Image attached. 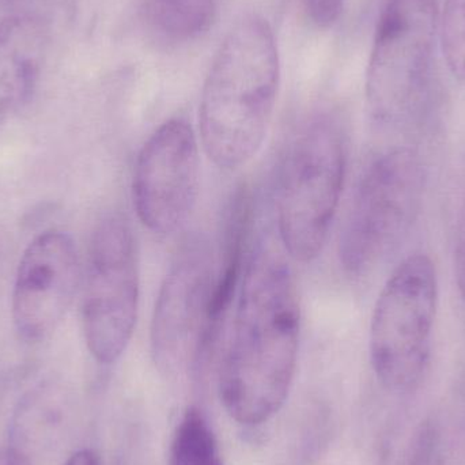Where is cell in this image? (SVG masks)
<instances>
[{
    "mask_svg": "<svg viewBox=\"0 0 465 465\" xmlns=\"http://www.w3.org/2000/svg\"><path fill=\"white\" fill-rule=\"evenodd\" d=\"M215 8V0H146L147 21L172 43H188L203 35Z\"/></svg>",
    "mask_w": 465,
    "mask_h": 465,
    "instance_id": "7c38bea8",
    "label": "cell"
},
{
    "mask_svg": "<svg viewBox=\"0 0 465 465\" xmlns=\"http://www.w3.org/2000/svg\"><path fill=\"white\" fill-rule=\"evenodd\" d=\"M64 465H103V461L94 450H82L74 453Z\"/></svg>",
    "mask_w": 465,
    "mask_h": 465,
    "instance_id": "d6986e66",
    "label": "cell"
},
{
    "mask_svg": "<svg viewBox=\"0 0 465 465\" xmlns=\"http://www.w3.org/2000/svg\"><path fill=\"white\" fill-rule=\"evenodd\" d=\"M48 37L38 19H0V128L32 100L45 62Z\"/></svg>",
    "mask_w": 465,
    "mask_h": 465,
    "instance_id": "8fae6325",
    "label": "cell"
},
{
    "mask_svg": "<svg viewBox=\"0 0 465 465\" xmlns=\"http://www.w3.org/2000/svg\"><path fill=\"white\" fill-rule=\"evenodd\" d=\"M346 168V134L341 122L332 114H319L292 141L279 183V237L295 262H313L324 249Z\"/></svg>",
    "mask_w": 465,
    "mask_h": 465,
    "instance_id": "277c9868",
    "label": "cell"
},
{
    "mask_svg": "<svg viewBox=\"0 0 465 465\" xmlns=\"http://www.w3.org/2000/svg\"><path fill=\"white\" fill-rule=\"evenodd\" d=\"M0 465H32L22 450L0 448Z\"/></svg>",
    "mask_w": 465,
    "mask_h": 465,
    "instance_id": "ac0fdd59",
    "label": "cell"
},
{
    "mask_svg": "<svg viewBox=\"0 0 465 465\" xmlns=\"http://www.w3.org/2000/svg\"><path fill=\"white\" fill-rule=\"evenodd\" d=\"M168 465H223L217 439L198 409H188L180 420Z\"/></svg>",
    "mask_w": 465,
    "mask_h": 465,
    "instance_id": "4fadbf2b",
    "label": "cell"
},
{
    "mask_svg": "<svg viewBox=\"0 0 465 465\" xmlns=\"http://www.w3.org/2000/svg\"><path fill=\"white\" fill-rule=\"evenodd\" d=\"M453 264L459 292L465 302V195L456 220L455 242H453Z\"/></svg>",
    "mask_w": 465,
    "mask_h": 465,
    "instance_id": "2e32d148",
    "label": "cell"
},
{
    "mask_svg": "<svg viewBox=\"0 0 465 465\" xmlns=\"http://www.w3.org/2000/svg\"><path fill=\"white\" fill-rule=\"evenodd\" d=\"M215 272L209 242L191 237L177 252L155 301L150 330L153 360L177 376L203 369L204 332Z\"/></svg>",
    "mask_w": 465,
    "mask_h": 465,
    "instance_id": "ba28073f",
    "label": "cell"
},
{
    "mask_svg": "<svg viewBox=\"0 0 465 465\" xmlns=\"http://www.w3.org/2000/svg\"><path fill=\"white\" fill-rule=\"evenodd\" d=\"M139 260L127 218L106 215L93 232L82 292V328L90 354L116 362L138 319Z\"/></svg>",
    "mask_w": 465,
    "mask_h": 465,
    "instance_id": "52a82bcc",
    "label": "cell"
},
{
    "mask_svg": "<svg viewBox=\"0 0 465 465\" xmlns=\"http://www.w3.org/2000/svg\"><path fill=\"white\" fill-rule=\"evenodd\" d=\"M198 191V139L184 119L168 120L136 158L133 199L139 221L154 234L179 231L195 209Z\"/></svg>",
    "mask_w": 465,
    "mask_h": 465,
    "instance_id": "9c48e42d",
    "label": "cell"
},
{
    "mask_svg": "<svg viewBox=\"0 0 465 465\" xmlns=\"http://www.w3.org/2000/svg\"><path fill=\"white\" fill-rule=\"evenodd\" d=\"M306 14L319 27H330L338 21L344 0H302Z\"/></svg>",
    "mask_w": 465,
    "mask_h": 465,
    "instance_id": "9a60e30c",
    "label": "cell"
},
{
    "mask_svg": "<svg viewBox=\"0 0 465 465\" xmlns=\"http://www.w3.org/2000/svg\"><path fill=\"white\" fill-rule=\"evenodd\" d=\"M434 448V465H465V429Z\"/></svg>",
    "mask_w": 465,
    "mask_h": 465,
    "instance_id": "e0dca14e",
    "label": "cell"
},
{
    "mask_svg": "<svg viewBox=\"0 0 465 465\" xmlns=\"http://www.w3.org/2000/svg\"><path fill=\"white\" fill-rule=\"evenodd\" d=\"M81 281L73 238L59 231L35 237L25 249L13 292V322L29 343L45 341L65 317Z\"/></svg>",
    "mask_w": 465,
    "mask_h": 465,
    "instance_id": "30bf717a",
    "label": "cell"
},
{
    "mask_svg": "<svg viewBox=\"0 0 465 465\" xmlns=\"http://www.w3.org/2000/svg\"><path fill=\"white\" fill-rule=\"evenodd\" d=\"M300 332L294 273L281 252L262 243L246 264L218 373L221 401L235 422L262 425L283 406Z\"/></svg>",
    "mask_w": 465,
    "mask_h": 465,
    "instance_id": "6da1fadb",
    "label": "cell"
},
{
    "mask_svg": "<svg viewBox=\"0 0 465 465\" xmlns=\"http://www.w3.org/2000/svg\"><path fill=\"white\" fill-rule=\"evenodd\" d=\"M437 0H384L366 75L371 119L403 130L422 119L430 95Z\"/></svg>",
    "mask_w": 465,
    "mask_h": 465,
    "instance_id": "3957f363",
    "label": "cell"
},
{
    "mask_svg": "<svg viewBox=\"0 0 465 465\" xmlns=\"http://www.w3.org/2000/svg\"><path fill=\"white\" fill-rule=\"evenodd\" d=\"M439 305L430 257L415 253L393 271L380 292L371 324V360L385 390L407 395L428 371Z\"/></svg>",
    "mask_w": 465,
    "mask_h": 465,
    "instance_id": "8992f818",
    "label": "cell"
},
{
    "mask_svg": "<svg viewBox=\"0 0 465 465\" xmlns=\"http://www.w3.org/2000/svg\"><path fill=\"white\" fill-rule=\"evenodd\" d=\"M422 158L411 147L380 154L355 191L339 241V259L350 276L376 270L414 225L425 193Z\"/></svg>",
    "mask_w": 465,
    "mask_h": 465,
    "instance_id": "5b68a950",
    "label": "cell"
},
{
    "mask_svg": "<svg viewBox=\"0 0 465 465\" xmlns=\"http://www.w3.org/2000/svg\"><path fill=\"white\" fill-rule=\"evenodd\" d=\"M279 78L272 29L260 16H246L221 44L202 92V143L218 168L235 171L257 154L272 119Z\"/></svg>",
    "mask_w": 465,
    "mask_h": 465,
    "instance_id": "7a4b0ae2",
    "label": "cell"
},
{
    "mask_svg": "<svg viewBox=\"0 0 465 465\" xmlns=\"http://www.w3.org/2000/svg\"><path fill=\"white\" fill-rule=\"evenodd\" d=\"M441 45L450 73L465 84V0H445Z\"/></svg>",
    "mask_w": 465,
    "mask_h": 465,
    "instance_id": "5bb4252c",
    "label": "cell"
}]
</instances>
